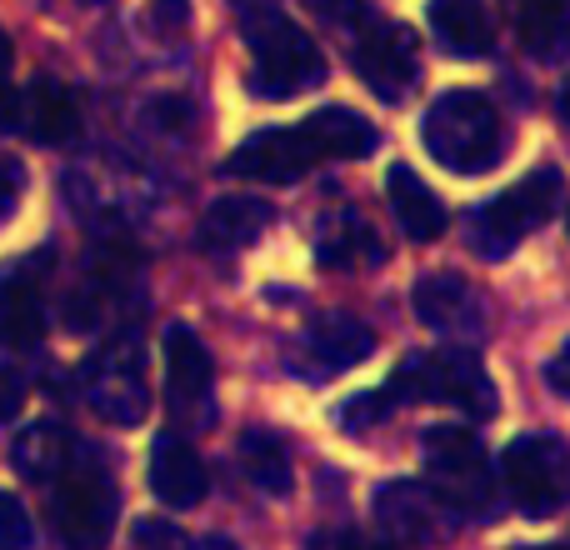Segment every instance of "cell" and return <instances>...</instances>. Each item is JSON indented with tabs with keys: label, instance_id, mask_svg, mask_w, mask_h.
<instances>
[{
	"label": "cell",
	"instance_id": "cell-1",
	"mask_svg": "<svg viewBox=\"0 0 570 550\" xmlns=\"http://www.w3.org/2000/svg\"><path fill=\"white\" fill-rule=\"evenodd\" d=\"M425 150L455 176H481L505 156V120L481 90H445L425 110Z\"/></svg>",
	"mask_w": 570,
	"mask_h": 550
},
{
	"label": "cell",
	"instance_id": "cell-2",
	"mask_svg": "<svg viewBox=\"0 0 570 550\" xmlns=\"http://www.w3.org/2000/svg\"><path fill=\"white\" fill-rule=\"evenodd\" d=\"M246 40H250V90L266 100H291L301 90L325 80V56L291 16L261 6L246 10Z\"/></svg>",
	"mask_w": 570,
	"mask_h": 550
},
{
	"label": "cell",
	"instance_id": "cell-3",
	"mask_svg": "<svg viewBox=\"0 0 570 550\" xmlns=\"http://www.w3.org/2000/svg\"><path fill=\"white\" fill-rule=\"evenodd\" d=\"M385 391L395 401H451L461 411H471L475 421L495 415V405H501L485 365L465 345H445V351H431V355H405L395 365V375L385 381Z\"/></svg>",
	"mask_w": 570,
	"mask_h": 550
},
{
	"label": "cell",
	"instance_id": "cell-4",
	"mask_svg": "<svg viewBox=\"0 0 570 550\" xmlns=\"http://www.w3.org/2000/svg\"><path fill=\"white\" fill-rule=\"evenodd\" d=\"M50 526L66 550H100L116 526V485L96 455H70V465L56 475L50 495Z\"/></svg>",
	"mask_w": 570,
	"mask_h": 550
},
{
	"label": "cell",
	"instance_id": "cell-5",
	"mask_svg": "<svg viewBox=\"0 0 570 550\" xmlns=\"http://www.w3.org/2000/svg\"><path fill=\"white\" fill-rule=\"evenodd\" d=\"M425 485L451 511L481 515L495 501V465L471 431H461V425H431L425 431Z\"/></svg>",
	"mask_w": 570,
	"mask_h": 550
},
{
	"label": "cell",
	"instance_id": "cell-6",
	"mask_svg": "<svg viewBox=\"0 0 570 550\" xmlns=\"http://www.w3.org/2000/svg\"><path fill=\"white\" fill-rule=\"evenodd\" d=\"M556 206H561V170L535 166L531 176H521L515 186H505L501 196L485 200V206L475 210L471 246L481 251V256H491V261L511 256L515 240L531 236L535 226H546V220L556 216Z\"/></svg>",
	"mask_w": 570,
	"mask_h": 550
},
{
	"label": "cell",
	"instance_id": "cell-7",
	"mask_svg": "<svg viewBox=\"0 0 570 550\" xmlns=\"http://www.w3.org/2000/svg\"><path fill=\"white\" fill-rule=\"evenodd\" d=\"M501 481L525 515H556L570 501V451L556 435H515L501 451Z\"/></svg>",
	"mask_w": 570,
	"mask_h": 550
},
{
	"label": "cell",
	"instance_id": "cell-8",
	"mask_svg": "<svg viewBox=\"0 0 570 550\" xmlns=\"http://www.w3.org/2000/svg\"><path fill=\"white\" fill-rule=\"evenodd\" d=\"M315 166H321V146L311 140L305 120L301 126H266L230 150V170L246 180H266V186H291V180L311 176Z\"/></svg>",
	"mask_w": 570,
	"mask_h": 550
},
{
	"label": "cell",
	"instance_id": "cell-9",
	"mask_svg": "<svg viewBox=\"0 0 570 550\" xmlns=\"http://www.w3.org/2000/svg\"><path fill=\"white\" fill-rule=\"evenodd\" d=\"M355 70L385 106L405 100V90L421 80V40H415V30L401 26V20L371 26L361 36V46H355Z\"/></svg>",
	"mask_w": 570,
	"mask_h": 550
},
{
	"label": "cell",
	"instance_id": "cell-10",
	"mask_svg": "<svg viewBox=\"0 0 570 550\" xmlns=\"http://www.w3.org/2000/svg\"><path fill=\"white\" fill-rule=\"evenodd\" d=\"M166 395H170V411L190 415L210 401V385H216V365H210V351L190 325H170L166 341Z\"/></svg>",
	"mask_w": 570,
	"mask_h": 550
},
{
	"label": "cell",
	"instance_id": "cell-11",
	"mask_svg": "<svg viewBox=\"0 0 570 550\" xmlns=\"http://www.w3.org/2000/svg\"><path fill=\"white\" fill-rule=\"evenodd\" d=\"M206 461L196 455V445L180 441V435H156L150 445V491L160 505L170 511H190V505L206 501Z\"/></svg>",
	"mask_w": 570,
	"mask_h": 550
},
{
	"label": "cell",
	"instance_id": "cell-12",
	"mask_svg": "<svg viewBox=\"0 0 570 550\" xmlns=\"http://www.w3.org/2000/svg\"><path fill=\"white\" fill-rule=\"evenodd\" d=\"M16 126L26 130L30 140H40V146H66V140L80 130L76 90L60 86V80H36V86H26L20 90Z\"/></svg>",
	"mask_w": 570,
	"mask_h": 550
},
{
	"label": "cell",
	"instance_id": "cell-13",
	"mask_svg": "<svg viewBox=\"0 0 570 550\" xmlns=\"http://www.w3.org/2000/svg\"><path fill=\"white\" fill-rule=\"evenodd\" d=\"M385 200H391L395 226H401L411 240H435V236H445V226H451L441 196H435L411 166H391V176H385Z\"/></svg>",
	"mask_w": 570,
	"mask_h": 550
},
{
	"label": "cell",
	"instance_id": "cell-14",
	"mask_svg": "<svg viewBox=\"0 0 570 550\" xmlns=\"http://www.w3.org/2000/svg\"><path fill=\"white\" fill-rule=\"evenodd\" d=\"M46 331V301H40V275L30 266H16L0 275V345L30 351Z\"/></svg>",
	"mask_w": 570,
	"mask_h": 550
},
{
	"label": "cell",
	"instance_id": "cell-15",
	"mask_svg": "<svg viewBox=\"0 0 570 550\" xmlns=\"http://www.w3.org/2000/svg\"><path fill=\"white\" fill-rule=\"evenodd\" d=\"M525 56L561 60L570 50V0H501Z\"/></svg>",
	"mask_w": 570,
	"mask_h": 550
},
{
	"label": "cell",
	"instance_id": "cell-16",
	"mask_svg": "<svg viewBox=\"0 0 570 550\" xmlns=\"http://www.w3.org/2000/svg\"><path fill=\"white\" fill-rule=\"evenodd\" d=\"M411 311L421 315L425 325H435V331H455V325H471L475 315H481V305H475L471 285H465L461 275L431 271L411 285Z\"/></svg>",
	"mask_w": 570,
	"mask_h": 550
},
{
	"label": "cell",
	"instance_id": "cell-17",
	"mask_svg": "<svg viewBox=\"0 0 570 550\" xmlns=\"http://www.w3.org/2000/svg\"><path fill=\"white\" fill-rule=\"evenodd\" d=\"M305 130L321 146V160H361V156H375V146H381L375 126L351 106L315 110V116H305Z\"/></svg>",
	"mask_w": 570,
	"mask_h": 550
},
{
	"label": "cell",
	"instance_id": "cell-18",
	"mask_svg": "<svg viewBox=\"0 0 570 550\" xmlns=\"http://www.w3.org/2000/svg\"><path fill=\"white\" fill-rule=\"evenodd\" d=\"M90 405L116 425H136L146 415V381H140V355L126 365H90Z\"/></svg>",
	"mask_w": 570,
	"mask_h": 550
},
{
	"label": "cell",
	"instance_id": "cell-19",
	"mask_svg": "<svg viewBox=\"0 0 570 550\" xmlns=\"http://www.w3.org/2000/svg\"><path fill=\"white\" fill-rule=\"evenodd\" d=\"M271 226V206L256 196H220L216 206L200 216V240L210 251H240Z\"/></svg>",
	"mask_w": 570,
	"mask_h": 550
},
{
	"label": "cell",
	"instance_id": "cell-20",
	"mask_svg": "<svg viewBox=\"0 0 570 550\" xmlns=\"http://www.w3.org/2000/svg\"><path fill=\"white\" fill-rule=\"evenodd\" d=\"M431 30L451 56L475 60L491 46V10L485 0H431Z\"/></svg>",
	"mask_w": 570,
	"mask_h": 550
},
{
	"label": "cell",
	"instance_id": "cell-21",
	"mask_svg": "<svg viewBox=\"0 0 570 550\" xmlns=\"http://www.w3.org/2000/svg\"><path fill=\"white\" fill-rule=\"evenodd\" d=\"M371 511H375V526H381V531H391L395 541H431V526H435L431 495H425L415 481L381 485V491H375V501H371Z\"/></svg>",
	"mask_w": 570,
	"mask_h": 550
},
{
	"label": "cell",
	"instance_id": "cell-22",
	"mask_svg": "<svg viewBox=\"0 0 570 550\" xmlns=\"http://www.w3.org/2000/svg\"><path fill=\"white\" fill-rule=\"evenodd\" d=\"M70 455H76V441H70L66 425L36 421L30 431H20V441H16V451H10V461H16V471L30 475V481H56V475L70 465Z\"/></svg>",
	"mask_w": 570,
	"mask_h": 550
},
{
	"label": "cell",
	"instance_id": "cell-23",
	"mask_svg": "<svg viewBox=\"0 0 570 550\" xmlns=\"http://www.w3.org/2000/svg\"><path fill=\"white\" fill-rule=\"evenodd\" d=\"M311 351L321 355L325 365L345 371V365L365 361V355L375 351V335L365 331L355 315H325V321H315V331H311Z\"/></svg>",
	"mask_w": 570,
	"mask_h": 550
},
{
	"label": "cell",
	"instance_id": "cell-24",
	"mask_svg": "<svg viewBox=\"0 0 570 550\" xmlns=\"http://www.w3.org/2000/svg\"><path fill=\"white\" fill-rule=\"evenodd\" d=\"M240 465H246L250 485L266 495H285L291 491V455H285L281 435L271 431H246L240 435Z\"/></svg>",
	"mask_w": 570,
	"mask_h": 550
},
{
	"label": "cell",
	"instance_id": "cell-25",
	"mask_svg": "<svg viewBox=\"0 0 570 550\" xmlns=\"http://www.w3.org/2000/svg\"><path fill=\"white\" fill-rule=\"evenodd\" d=\"M30 541H36L30 511L20 505L16 491H0V550H30Z\"/></svg>",
	"mask_w": 570,
	"mask_h": 550
},
{
	"label": "cell",
	"instance_id": "cell-26",
	"mask_svg": "<svg viewBox=\"0 0 570 550\" xmlns=\"http://www.w3.org/2000/svg\"><path fill=\"white\" fill-rule=\"evenodd\" d=\"M146 30L150 36H160V40H176V36H186V26H190V0H146Z\"/></svg>",
	"mask_w": 570,
	"mask_h": 550
},
{
	"label": "cell",
	"instance_id": "cell-27",
	"mask_svg": "<svg viewBox=\"0 0 570 550\" xmlns=\"http://www.w3.org/2000/svg\"><path fill=\"white\" fill-rule=\"evenodd\" d=\"M391 405H395L391 391L351 395V401L341 405V425H345V431H361V425H371V421H385V415H391Z\"/></svg>",
	"mask_w": 570,
	"mask_h": 550
},
{
	"label": "cell",
	"instance_id": "cell-28",
	"mask_svg": "<svg viewBox=\"0 0 570 550\" xmlns=\"http://www.w3.org/2000/svg\"><path fill=\"white\" fill-rule=\"evenodd\" d=\"M351 240H355V251H361V261H375V266H381V261H385L381 236H375L371 226H361V220H351ZM335 246H341V251H331V256H325V266H331V261H335V266H341V261H345V240H335Z\"/></svg>",
	"mask_w": 570,
	"mask_h": 550
},
{
	"label": "cell",
	"instance_id": "cell-29",
	"mask_svg": "<svg viewBox=\"0 0 570 550\" xmlns=\"http://www.w3.org/2000/svg\"><path fill=\"white\" fill-rule=\"evenodd\" d=\"M20 405H26V381L16 371H0V425L16 421Z\"/></svg>",
	"mask_w": 570,
	"mask_h": 550
},
{
	"label": "cell",
	"instance_id": "cell-30",
	"mask_svg": "<svg viewBox=\"0 0 570 550\" xmlns=\"http://www.w3.org/2000/svg\"><path fill=\"white\" fill-rule=\"evenodd\" d=\"M546 375H551V385H556V391H561L566 401H570V341H566L561 351L551 355V365H546Z\"/></svg>",
	"mask_w": 570,
	"mask_h": 550
},
{
	"label": "cell",
	"instance_id": "cell-31",
	"mask_svg": "<svg viewBox=\"0 0 570 550\" xmlns=\"http://www.w3.org/2000/svg\"><path fill=\"white\" fill-rule=\"evenodd\" d=\"M305 6H311L315 16H325V20H355L361 0H305Z\"/></svg>",
	"mask_w": 570,
	"mask_h": 550
},
{
	"label": "cell",
	"instance_id": "cell-32",
	"mask_svg": "<svg viewBox=\"0 0 570 550\" xmlns=\"http://www.w3.org/2000/svg\"><path fill=\"white\" fill-rule=\"evenodd\" d=\"M16 186H20L16 166H10V160H0V216H6V210H10V200H16Z\"/></svg>",
	"mask_w": 570,
	"mask_h": 550
},
{
	"label": "cell",
	"instance_id": "cell-33",
	"mask_svg": "<svg viewBox=\"0 0 570 550\" xmlns=\"http://www.w3.org/2000/svg\"><path fill=\"white\" fill-rule=\"evenodd\" d=\"M16 110H20V96L10 86H0V126H16Z\"/></svg>",
	"mask_w": 570,
	"mask_h": 550
},
{
	"label": "cell",
	"instance_id": "cell-34",
	"mask_svg": "<svg viewBox=\"0 0 570 550\" xmlns=\"http://www.w3.org/2000/svg\"><path fill=\"white\" fill-rule=\"evenodd\" d=\"M341 550H391L385 541H371V536H345Z\"/></svg>",
	"mask_w": 570,
	"mask_h": 550
},
{
	"label": "cell",
	"instance_id": "cell-35",
	"mask_svg": "<svg viewBox=\"0 0 570 550\" xmlns=\"http://www.w3.org/2000/svg\"><path fill=\"white\" fill-rule=\"evenodd\" d=\"M6 70H10V36L0 30V76H6Z\"/></svg>",
	"mask_w": 570,
	"mask_h": 550
},
{
	"label": "cell",
	"instance_id": "cell-36",
	"mask_svg": "<svg viewBox=\"0 0 570 550\" xmlns=\"http://www.w3.org/2000/svg\"><path fill=\"white\" fill-rule=\"evenodd\" d=\"M561 120H566V126H570V80H566V86H561Z\"/></svg>",
	"mask_w": 570,
	"mask_h": 550
},
{
	"label": "cell",
	"instance_id": "cell-37",
	"mask_svg": "<svg viewBox=\"0 0 570 550\" xmlns=\"http://www.w3.org/2000/svg\"><path fill=\"white\" fill-rule=\"evenodd\" d=\"M190 550H236L230 541H200V546H190Z\"/></svg>",
	"mask_w": 570,
	"mask_h": 550
},
{
	"label": "cell",
	"instance_id": "cell-38",
	"mask_svg": "<svg viewBox=\"0 0 570 550\" xmlns=\"http://www.w3.org/2000/svg\"><path fill=\"white\" fill-rule=\"evenodd\" d=\"M535 550H570V546H535Z\"/></svg>",
	"mask_w": 570,
	"mask_h": 550
},
{
	"label": "cell",
	"instance_id": "cell-39",
	"mask_svg": "<svg viewBox=\"0 0 570 550\" xmlns=\"http://www.w3.org/2000/svg\"><path fill=\"white\" fill-rule=\"evenodd\" d=\"M566 230H570V216H566Z\"/></svg>",
	"mask_w": 570,
	"mask_h": 550
}]
</instances>
